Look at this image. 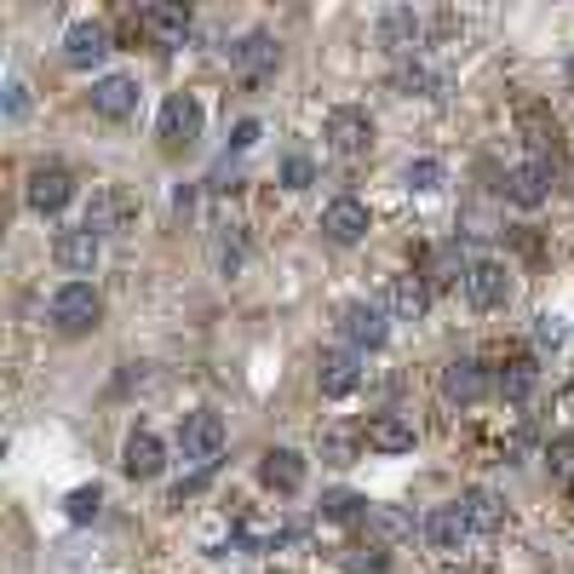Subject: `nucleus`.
I'll use <instances>...</instances> for the list:
<instances>
[{
    "instance_id": "f257e3e1",
    "label": "nucleus",
    "mask_w": 574,
    "mask_h": 574,
    "mask_svg": "<svg viewBox=\"0 0 574 574\" xmlns=\"http://www.w3.org/2000/svg\"><path fill=\"white\" fill-rule=\"evenodd\" d=\"M224 420L213 414V409H195V414H184V425H179V449H184V460H195L201 471H213L219 465V454H224Z\"/></svg>"
},
{
    "instance_id": "f03ea898",
    "label": "nucleus",
    "mask_w": 574,
    "mask_h": 574,
    "mask_svg": "<svg viewBox=\"0 0 574 574\" xmlns=\"http://www.w3.org/2000/svg\"><path fill=\"white\" fill-rule=\"evenodd\" d=\"M98 316H104V299H98L92 282H63V288L52 293V322H58L63 333H92Z\"/></svg>"
},
{
    "instance_id": "7ed1b4c3",
    "label": "nucleus",
    "mask_w": 574,
    "mask_h": 574,
    "mask_svg": "<svg viewBox=\"0 0 574 574\" xmlns=\"http://www.w3.org/2000/svg\"><path fill=\"white\" fill-rule=\"evenodd\" d=\"M505 293H512V276H505L500 259H471V264H465V299H471L477 311H500Z\"/></svg>"
},
{
    "instance_id": "20e7f679",
    "label": "nucleus",
    "mask_w": 574,
    "mask_h": 574,
    "mask_svg": "<svg viewBox=\"0 0 574 574\" xmlns=\"http://www.w3.org/2000/svg\"><path fill=\"white\" fill-rule=\"evenodd\" d=\"M161 144L167 150H184V144H195L201 139V104H195V98L190 92H173V98H167V104H161Z\"/></svg>"
},
{
    "instance_id": "39448f33",
    "label": "nucleus",
    "mask_w": 574,
    "mask_h": 574,
    "mask_svg": "<svg viewBox=\"0 0 574 574\" xmlns=\"http://www.w3.org/2000/svg\"><path fill=\"white\" fill-rule=\"evenodd\" d=\"M380 47L409 63V58L425 47V18H420L414 7H391V12L380 18Z\"/></svg>"
},
{
    "instance_id": "423d86ee",
    "label": "nucleus",
    "mask_w": 574,
    "mask_h": 574,
    "mask_svg": "<svg viewBox=\"0 0 574 574\" xmlns=\"http://www.w3.org/2000/svg\"><path fill=\"white\" fill-rule=\"evenodd\" d=\"M340 333L351 340V351H380V345L391 340V322H385L380 305L356 299V305H345V316H340Z\"/></svg>"
},
{
    "instance_id": "0eeeda50",
    "label": "nucleus",
    "mask_w": 574,
    "mask_h": 574,
    "mask_svg": "<svg viewBox=\"0 0 574 574\" xmlns=\"http://www.w3.org/2000/svg\"><path fill=\"white\" fill-rule=\"evenodd\" d=\"M139 29H144L155 47H184V36H190V7H184V0H155V7L139 12Z\"/></svg>"
},
{
    "instance_id": "6e6552de",
    "label": "nucleus",
    "mask_w": 574,
    "mask_h": 574,
    "mask_svg": "<svg viewBox=\"0 0 574 574\" xmlns=\"http://www.w3.org/2000/svg\"><path fill=\"white\" fill-rule=\"evenodd\" d=\"M23 195H29V208H36V213H63V208H70V195H75V179L63 173V167H36Z\"/></svg>"
},
{
    "instance_id": "1a4fd4ad",
    "label": "nucleus",
    "mask_w": 574,
    "mask_h": 574,
    "mask_svg": "<svg viewBox=\"0 0 574 574\" xmlns=\"http://www.w3.org/2000/svg\"><path fill=\"white\" fill-rule=\"evenodd\" d=\"M328 144L340 155H362L367 144H374V121H367V110H351V104L333 110L328 115Z\"/></svg>"
},
{
    "instance_id": "9d476101",
    "label": "nucleus",
    "mask_w": 574,
    "mask_h": 574,
    "mask_svg": "<svg viewBox=\"0 0 574 574\" xmlns=\"http://www.w3.org/2000/svg\"><path fill=\"white\" fill-rule=\"evenodd\" d=\"M104 58H110V29L104 23H75L70 36H63V63H70V70H98Z\"/></svg>"
},
{
    "instance_id": "9b49d317",
    "label": "nucleus",
    "mask_w": 574,
    "mask_h": 574,
    "mask_svg": "<svg viewBox=\"0 0 574 574\" xmlns=\"http://www.w3.org/2000/svg\"><path fill=\"white\" fill-rule=\"evenodd\" d=\"M132 195L127 190H115V184H104V190H92V201H87V230L92 235H104V230H127L132 224Z\"/></svg>"
},
{
    "instance_id": "f8f14e48",
    "label": "nucleus",
    "mask_w": 574,
    "mask_h": 574,
    "mask_svg": "<svg viewBox=\"0 0 574 574\" xmlns=\"http://www.w3.org/2000/svg\"><path fill=\"white\" fill-rule=\"evenodd\" d=\"M322 235H328V242H340V248L362 242V235H367V208H362L356 195L328 201V213H322Z\"/></svg>"
},
{
    "instance_id": "ddd939ff",
    "label": "nucleus",
    "mask_w": 574,
    "mask_h": 574,
    "mask_svg": "<svg viewBox=\"0 0 574 574\" xmlns=\"http://www.w3.org/2000/svg\"><path fill=\"white\" fill-rule=\"evenodd\" d=\"M443 396L460 402V409H465V402H483V396H489V367H483L477 356L449 362V367H443Z\"/></svg>"
},
{
    "instance_id": "4468645a",
    "label": "nucleus",
    "mask_w": 574,
    "mask_h": 574,
    "mask_svg": "<svg viewBox=\"0 0 574 574\" xmlns=\"http://www.w3.org/2000/svg\"><path fill=\"white\" fill-rule=\"evenodd\" d=\"M425 540L443 557H454L465 540H471V517H465V505H436V512L425 517Z\"/></svg>"
},
{
    "instance_id": "2eb2a0df",
    "label": "nucleus",
    "mask_w": 574,
    "mask_h": 574,
    "mask_svg": "<svg viewBox=\"0 0 574 574\" xmlns=\"http://www.w3.org/2000/svg\"><path fill=\"white\" fill-rule=\"evenodd\" d=\"M259 483L264 489H276V494H299L305 489V454H293V449H270L259 460Z\"/></svg>"
},
{
    "instance_id": "dca6fc26",
    "label": "nucleus",
    "mask_w": 574,
    "mask_h": 574,
    "mask_svg": "<svg viewBox=\"0 0 574 574\" xmlns=\"http://www.w3.org/2000/svg\"><path fill=\"white\" fill-rule=\"evenodd\" d=\"M230 70L242 75V81H259V75H270V70H276V41H270V36H259V29H253V36H242V41L230 47Z\"/></svg>"
},
{
    "instance_id": "f3484780",
    "label": "nucleus",
    "mask_w": 574,
    "mask_h": 574,
    "mask_svg": "<svg viewBox=\"0 0 574 574\" xmlns=\"http://www.w3.org/2000/svg\"><path fill=\"white\" fill-rule=\"evenodd\" d=\"M92 110L104 121H127L132 110H139V81H132V75H104L92 87Z\"/></svg>"
},
{
    "instance_id": "a211bd4d",
    "label": "nucleus",
    "mask_w": 574,
    "mask_h": 574,
    "mask_svg": "<svg viewBox=\"0 0 574 574\" xmlns=\"http://www.w3.org/2000/svg\"><path fill=\"white\" fill-rule=\"evenodd\" d=\"M505 195L517 201V208H540V201L552 195V167L546 161H523L505 173Z\"/></svg>"
},
{
    "instance_id": "6ab92c4d",
    "label": "nucleus",
    "mask_w": 574,
    "mask_h": 574,
    "mask_svg": "<svg viewBox=\"0 0 574 574\" xmlns=\"http://www.w3.org/2000/svg\"><path fill=\"white\" fill-rule=\"evenodd\" d=\"M52 259H58V270H70V276H87V270L98 264V235H92L87 224H81V230H58Z\"/></svg>"
},
{
    "instance_id": "aec40b11",
    "label": "nucleus",
    "mask_w": 574,
    "mask_h": 574,
    "mask_svg": "<svg viewBox=\"0 0 574 574\" xmlns=\"http://www.w3.org/2000/svg\"><path fill=\"white\" fill-rule=\"evenodd\" d=\"M385 305H391V316H402V322H420L425 316V305H431V288H425V276H391V288H385Z\"/></svg>"
},
{
    "instance_id": "412c9836",
    "label": "nucleus",
    "mask_w": 574,
    "mask_h": 574,
    "mask_svg": "<svg viewBox=\"0 0 574 574\" xmlns=\"http://www.w3.org/2000/svg\"><path fill=\"white\" fill-rule=\"evenodd\" d=\"M316 380H322V396H351V391H356V380H362L356 351H322Z\"/></svg>"
},
{
    "instance_id": "4be33fe9",
    "label": "nucleus",
    "mask_w": 574,
    "mask_h": 574,
    "mask_svg": "<svg viewBox=\"0 0 574 574\" xmlns=\"http://www.w3.org/2000/svg\"><path fill=\"white\" fill-rule=\"evenodd\" d=\"M161 436L155 431H132L127 436V449H121V471L127 477H161Z\"/></svg>"
},
{
    "instance_id": "5701e85b",
    "label": "nucleus",
    "mask_w": 574,
    "mask_h": 574,
    "mask_svg": "<svg viewBox=\"0 0 574 574\" xmlns=\"http://www.w3.org/2000/svg\"><path fill=\"white\" fill-rule=\"evenodd\" d=\"M367 449L374 454H409L414 449V425L402 420V414H380V420H367Z\"/></svg>"
},
{
    "instance_id": "b1692460",
    "label": "nucleus",
    "mask_w": 574,
    "mask_h": 574,
    "mask_svg": "<svg viewBox=\"0 0 574 574\" xmlns=\"http://www.w3.org/2000/svg\"><path fill=\"white\" fill-rule=\"evenodd\" d=\"M460 505H465V517H471V534H500L505 528V500L494 489H471Z\"/></svg>"
},
{
    "instance_id": "393cba45",
    "label": "nucleus",
    "mask_w": 574,
    "mask_h": 574,
    "mask_svg": "<svg viewBox=\"0 0 574 574\" xmlns=\"http://www.w3.org/2000/svg\"><path fill=\"white\" fill-rule=\"evenodd\" d=\"M517 127H523V139H528L540 155H546V150H557V115H552L546 104H523Z\"/></svg>"
},
{
    "instance_id": "a878e982",
    "label": "nucleus",
    "mask_w": 574,
    "mask_h": 574,
    "mask_svg": "<svg viewBox=\"0 0 574 574\" xmlns=\"http://www.w3.org/2000/svg\"><path fill=\"white\" fill-rule=\"evenodd\" d=\"M213 264H219V276H235V270L248 264V235L235 230V224H219V235H213Z\"/></svg>"
},
{
    "instance_id": "bb28decb",
    "label": "nucleus",
    "mask_w": 574,
    "mask_h": 574,
    "mask_svg": "<svg viewBox=\"0 0 574 574\" xmlns=\"http://www.w3.org/2000/svg\"><path fill=\"white\" fill-rule=\"evenodd\" d=\"M396 92H409V98H436V92H443V75H436V70H425V63L420 58H409V63H396Z\"/></svg>"
},
{
    "instance_id": "cd10ccee",
    "label": "nucleus",
    "mask_w": 574,
    "mask_h": 574,
    "mask_svg": "<svg viewBox=\"0 0 574 574\" xmlns=\"http://www.w3.org/2000/svg\"><path fill=\"white\" fill-rule=\"evenodd\" d=\"M534 385H540V367H534V356L505 362V374H500V396H505V402H528V396H534Z\"/></svg>"
},
{
    "instance_id": "c85d7f7f",
    "label": "nucleus",
    "mask_w": 574,
    "mask_h": 574,
    "mask_svg": "<svg viewBox=\"0 0 574 574\" xmlns=\"http://www.w3.org/2000/svg\"><path fill=\"white\" fill-rule=\"evenodd\" d=\"M454 282H465V259H460V248H436L431 264H425V288H454Z\"/></svg>"
},
{
    "instance_id": "c756f323",
    "label": "nucleus",
    "mask_w": 574,
    "mask_h": 574,
    "mask_svg": "<svg viewBox=\"0 0 574 574\" xmlns=\"http://www.w3.org/2000/svg\"><path fill=\"white\" fill-rule=\"evenodd\" d=\"M322 517H328V523H367L374 512H367V500H362V494L340 489V494H328V500H322Z\"/></svg>"
},
{
    "instance_id": "7c9ffc66",
    "label": "nucleus",
    "mask_w": 574,
    "mask_h": 574,
    "mask_svg": "<svg viewBox=\"0 0 574 574\" xmlns=\"http://www.w3.org/2000/svg\"><path fill=\"white\" fill-rule=\"evenodd\" d=\"M546 471H552V483L574 489V431H563V436L546 443Z\"/></svg>"
},
{
    "instance_id": "2f4dec72",
    "label": "nucleus",
    "mask_w": 574,
    "mask_h": 574,
    "mask_svg": "<svg viewBox=\"0 0 574 574\" xmlns=\"http://www.w3.org/2000/svg\"><path fill=\"white\" fill-rule=\"evenodd\" d=\"M98 505H104V489L92 483V489H75L70 500H63V512H70V523H92V517H98Z\"/></svg>"
},
{
    "instance_id": "473e14b6",
    "label": "nucleus",
    "mask_w": 574,
    "mask_h": 574,
    "mask_svg": "<svg viewBox=\"0 0 574 574\" xmlns=\"http://www.w3.org/2000/svg\"><path fill=\"white\" fill-rule=\"evenodd\" d=\"M356 443H367V436H356V431H328V436H322V460L345 465V460H356Z\"/></svg>"
},
{
    "instance_id": "72a5a7b5",
    "label": "nucleus",
    "mask_w": 574,
    "mask_h": 574,
    "mask_svg": "<svg viewBox=\"0 0 574 574\" xmlns=\"http://www.w3.org/2000/svg\"><path fill=\"white\" fill-rule=\"evenodd\" d=\"M534 345H540V351L568 345V322H563V316H552V311H546V316H534Z\"/></svg>"
},
{
    "instance_id": "f704fd0d",
    "label": "nucleus",
    "mask_w": 574,
    "mask_h": 574,
    "mask_svg": "<svg viewBox=\"0 0 574 574\" xmlns=\"http://www.w3.org/2000/svg\"><path fill=\"white\" fill-rule=\"evenodd\" d=\"M402 179H409V190H436V184H443V161L420 155V161H409V173H402Z\"/></svg>"
},
{
    "instance_id": "c9c22d12",
    "label": "nucleus",
    "mask_w": 574,
    "mask_h": 574,
    "mask_svg": "<svg viewBox=\"0 0 574 574\" xmlns=\"http://www.w3.org/2000/svg\"><path fill=\"white\" fill-rule=\"evenodd\" d=\"M345 568H351V574H385V552H374V546H367V552L351 546V552H345Z\"/></svg>"
},
{
    "instance_id": "e433bc0d",
    "label": "nucleus",
    "mask_w": 574,
    "mask_h": 574,
    "mask_svg": "<svg viewBox=\"0 0 574 574\" xmlns=\"http://www.w3.org/2000/svg\"><path fill=\"white\" fill-rule=\"evenodd\" d=\"M311 179H316V167H311L305 155H288V161H282V184H288V190H305Z\"/></svg>"
},
{
    "instance_id": "4c0bfd02",
    "label": "nucleus",
    "mask_w": 574,
    "mask_h": 574,
    "mask_svg": "<svg viewBox=\"0 0 574 574\" xmlns=\"http://www.w3.org/2000/svg\"><path fill=\"white\" fill-rule=\"evenodd\" d=\"M23 115H29V87L7 81V121H23Z\"/></svg>"
},
{
    "instance_id": "58836bf2",
    "label": "nucleus",
    "mask_w": 574,
    "mask_h": 574,
    "mask_svg": "<svg viewBox=\"0 0 574 574\" xmlns=\"http://www.w3.org/2000/svg\"><path fill=\"white\" fill-rule=\"evenodd\" d=\"M235 150H253L259 144V121H242V127H235V139H230Z\"/></svg>"
},
{
    "instance_id": "ea45409f",
    "label": "nucleus",
    "mask_w": 574,
    "mask_h": 574,
    "mask_svg": "<svg viewBox=\"0 0 574 574\" xmlns=\"http://www.w3.org/2000/svg\"><path fill=\"white\" fill-rule=\"evenodd\" d=\"M563 409H568V414H574V380H568V385H563Z\"/></svg>"
},
{
    "instance_id": "a19ab883",
    "label": "nucleus",
    "mask_w": 574,
    "mask_h": 574,
    "mask_svg": "<svg viewBox=\"0 0 574 574\" xmlns=\"http://www.w3.org/2000/svg\"><path fill=\"white\" fill-rule=\"evenodd\" d=\"M568 87H574V58H568Z\"/></svg>"
},
{
    "instance_id": "79ce46f5",
    "label": "nucleus",
    "mask_w": 574,
    "mask_h": 574,
    "mask_svg": "<svg viewBox=\"0 0 574 574\" xmlns=\"http://www.w3.org/2000/svg\"><path fill=\"white\" fill-rule=\"evenodd\" d=\"M276 574H288V568H276Z\"/></svg>"
}]
</instances>
